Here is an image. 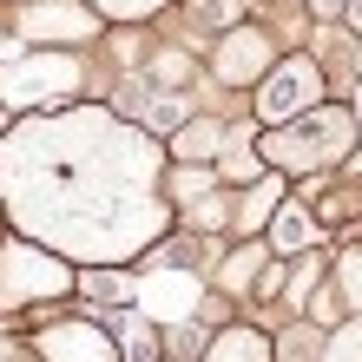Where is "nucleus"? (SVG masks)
Wrapping results in <instances>:
<instances>
[{
    "instance_id": "obj_23",
    "label": "nucleus",
    "mask_w": 362,
    "mask_h": 362,
    "mask_svg": "<svg viewBox=\"0 0 362 362\" xmlns=\"http://www.w3.org/2000/svg\"><path fill=\"white\" fill-rule=\"evenodd\" d=\"M303 7H316V13H343V0H303Z\"/></svg>"
},
{
    "instance_id": "obj_1",
    "label": "nucleus",
    "mask_w": 362,
    "mask_h": 362,
    "mask_svg": "<svg viewBox=\"0 0 362 362\" xmlns=\"http://www.w3.org/2000/svg\"><path fill=\"white\" fill-rule=\"evenodd\" d=\"M165 145L112 105H66L0 132V198L33 244L73 264H125L172 238Z\"/></svg>"
},
{
    "instance_id": "obj_7",
    "label": "nucleus",
    "mask_w": 362,
    "mask_h": 362,
    "mask_svg": "<svg viewBox=\"0 0 362 362\" xmlns=\"http://www.w3.org/2000/svg\"><path fill=\"white\" fill-rule=\"evenodd\" d=\"M270 59H276L270 27H250V20H238L230 33H218V53H211V79H218V86H257V79L270 73Z\"/></svg>"
},
{
    "instance_id": "obj_26",
    "label": "nucleus",
    "mask_w": 362,
    "mask_h": 362,
    "mask_svg": "<svg viewBox=\"0 0 362 362\" xmlns=\"http://www.w3.org/2000/svg\"><path fill=\"white\" fill-rule=\"evenodd\" d=\"M0 132H7V105H0Z\"/></svg>"
},
{
    "instance_id": "obj_21",
    "label": "nucleus",
    "mask_w": 362,
    "mask_h": 362,
    "mask_svg": "<svg viewBox=\"0 0 362 362\" xmlns=\"http://www.w3.org/2000/svg\"><path fill=\"white\" fill-rule=\"evenodd\" d=\"M316 362H362V316H343V323L323 336Z\"/></svg>"
},
{
    "instance_id": "obj_8",
    "label": "nucleus",
    "mask_w": 362,
    "mask_h": 362,
    "mask_svg": "<svg viewBox=\"0 0 362 362\" xmlns=\"http://www.w3.org/2000/svg\"><path fill=\"white\" fill-rule=\"evenodd\" d=\"M33 356L40 362H119V343L93 316H59V323H40Z\"/></svg>"
},
{
    "instance_id": "obj_16",
    "label": "nucleus",
    "mask_w": 362,
    "mask_h": 362,
    "mask_svg": "<svg viewBox=\"0 0 362 362\" xmlns=\"http://www.w3.org/2000/svg\"><path fill=\"white\" fill-rule=\"evenodd\" d=\"M276 198H284V172H264V178L244 185V198H238V230H244V238L276 211Z\"/></svg>"
},
{
    "instance_id": "obj_22",
    "label": "nucleus",
    "mask_w": 362,
    "mask_h": 362,
    "mask_svg": "<svg viewBox=\"0 0 362 362\" xmlns=\"http://www.w3.org/2000/svg\"><path fill=\"white\" fill-rule=\"evenodd\" d=\"M99 20H152L158 7H172V0H86Z\"/></svg>"
},
{
    "instance_id": "obj_3",
    "label": "nucleus",
    "mask_w": 362,
    "mask_h": 362,
    "mask_svg": "<svg viewBox=\"0 0 362 362\" xmlns=\"http://www.w3.org/2000/svg\"><path fill=\"white\" fill-rule=\"evenodd\" d=\"M86 86V59L66 47H33L0 59V105L13 112H47V105H73V93Z\"/></svg>"
},
{
    "instance_id": "obj_5",
    "label": "nucleus",
    "mask_w": 362,
    "mask_h": 362,
    "mask_svg": "<svg viewBox=\"0 0 362 362\" xmlns=\"http://www.w3.org/2000/svg\"><path fill=\"white\" fill-rule=\"evenodd\" d=\"M329 99V73L316 53H276L270 73L257 79V119L264 125H284L296 112H310V105Z\"/></svg>"
},
{
    "instance_id": "obj_4",
    "label": "nucleus",
    "mask_w": 362,
    "mask_h": 362,
    "mask_svg": "<svg viewBox=\"0 0 362 362\" xmlns=\"http://www.w3.org/2000/svg\"><path fill=\"white\" fill-rule=\"evenodd\" d=\"M59 296H73V264L59 250L33 238L0 244V310H33V303H59Z\"/></svg>"
},
{
    "instance_id": "obj_2",
    "label": "nucleus",
    "mask_w": 362,
    "mask_h": 362,
    "mask_svg": "<svg viewBox=\"0 0 362 362\" xmlns=\"http://www.w3.org/2000/svg\"><path fill=\"white\" fill-rule=\"evenodd\" d=\"M356 152V112L349 105H310V112H296L284 119L276 132L257 139V158H264V172H329V165H343Z\"/></svg>"
},
{
    "instance_id": "obj_17",
    "label": "nucleus",
    "mask_w": 362,
    "mask_h": 362,
    "mask_svg": "<svg viewBox=\"0 0 362 362\" xmlns=\"http://www.w3.org/2000/svg\"><path fill=\"white\" fill-rule=\"evenodd\" d=\"M264 264H270V250H264V244L230 250V257H224V270H218V296H244V290L264 276Z\"/></svg>"
},
{
    "instance_id": "obj_19",
    "label": "nucleus",
    "mask_w": 362,
    "mask_h": 362,
    "mask_svg": "<svg viewBox=\"0 0 362 362\" xmlns=\"http://www.w3.org/2000/svg\"><path fill=\"white\" fill-rule=\"evenodd\" d=\"M316 349H323V329L310 316H296L284 336H270V362H316Z\"/></svg>"
},
{
    "instance_id": "obj_9",
    "label": "nucleus",
    "mask_w": 362,
    "mask_h": 362,
    "mask_svg": "<svg viewBox=\"0 0 362 362\" xmlns=\"http://www.w3.org/2000/svg\"><path fill=\"white\" fill-rule=\"evenodd\" d=\"M270 257H310V250H323V224H316V211L303 204V198H276V211H270Z\"/></svg>"
},
{
    "instance_id": "obj_15",
    "label": "nucleus",
    "mask_w": 362,
    "mask_h": 362,
    "mask_svg": "<svg viewBox=\"0 0 362 362\" xmlns=\"http://www.w3.org/2000/svg\"><path fill=\"white\" fill-rule=\"evenodd\" d=\"M336 296H343V310L349 316H362V224L356 230H343V257H336Z\"/></svg>"
},
{
    "instance_id": "obj_24",
    "label": "nucleus",
    "mask_w": 362,
    "mask_h": 362,
    "mask_svg": "<svg viewBox=\"0 0 362 362\" xmlns=\"http://www.w3.org/2000/svg\"><path fill=\"white\" fill-rule=\"evenodd\" d=\"M343 13H349V20H356V27H362V0H343Z\"/></svg>"
},
{
    "instance_id": "obj_25",
    "label": "nucleus",
    "mask_w": 362,
    "mask_h": 362,
    "mask_svg": "<svg viewBox=\"0 0 362 362\" xmlns=\"http://www.w3.org/2000/svg\"><path fill=\"white\" fill-rule=\"evenodd\" d=\"M343 165H349V178H362V152H349V158H343Z\"/></svg>"
},
{
    "instance_id": "obj_13",
    "label": "nucleus",
    "mask_w": 362,
    "mask_h": 362,
    "mask_svg": "<svg viewBox=\"0 0 362 362\" xmlns=\"http://www.w3.org/2000/svg\"><path fill=\"white\" fill-rule=\"evenodd\" d=\"M230 132H238V125H224V119H198V112H191L178 132H172V145H165V152L191 165V158H211L218 145H230Z\"/></svg>"
},
{
    "instance_id": "obj_12",
    "label": "nucleus",
    "mask_w": 362,
    "mask_h": 362,
    "mask_svg": "<svg viewBox=\"0 0 362 362\" xmlns=\"http://www.w3.org/2000/svg\"><path fill=\"white\" fill-rule=\"evenodd\" d=\"M198 362H270V336L250 329V323H224L218 336H204Z\"/></svg>"
},
{
    "instance_id": "obj_6",
    "label": "nucleus",
    "mask_w": 362,
    "mask_h": 362,
    "mask_svg": "<svg viewBox=\"0 0 362 362\" xmlns=\"http://www.w3.org/2000/svg\"><path fill=\"white\" fill-rule=\"evenodd\" d=\"M13 33L27 47H93L105 27H99V13L86 0H27L13 13Z\"/></svg>"
},
{
    "instance_id": "obj_14",
    "label": "nucleus",
    "mask_w": 362,
    "mask_h": 362,
    "mask_svg": "<svg viewBox=\"0 0 362 362\" xmlns=\"http://www.w3.org/2000/svg\"><path fill=\"white\" fill-rule=\"evenodd\" d=\"M244 20V0H185V40H218Z\"/></svg>"
},
{
    "instance_id": "obj_18",
    "label": "nucleus",
    "mask_w": 362,
    "mask_h": 362,
    "mask_svg": "<svg viewBox=\"0 0 362 362\" xmlns=\"http://www.w3.org/2000/svg\"><path fill=\"white\" fill-rule=\"evenodd\" d=\"M119 362H165V336L152 316H125L119 323Z\"/></svg>"
},
{
    "instance_id": "obj_11",
    "label": "nucleus",
    "mask_w": 362,
    "mask_h": 362,
    "mask_svg": "<svg viewBox=\"0 0 362 362\" xmlns=\"http://www.w3.org/2000/svg\"><path fill=\"white\" fill-rule=\"evenodd\" d=\"M303 204L316 211V224H323V230H349L362 218V185L356 178H343V185H310Z\"/></svg>"
},
{
    "instance_id": "obj_20",
    "label": "nucleus",
    "mask_w": 362,
    "mask_h": 362,
    "mask_svg": "<svg viewBox=\"0 0 362 362\" xmlns=\"http://www.w3.org/2000/svg\"><path fill=\"white\" fill-rule=\"evenodd\" d=\"M218 178H224V185L264 178V158H257V145H250V125H238V132H230V152H224V165H218Z\"/></svg>"
},
{
    "instance_id": "obj_10",
    "label": "nucleus",
    "mask_w": 362,
    "mask_h": 362,
    "mask_svg": "<svg viewBox=\"0 0 362 362\" xmlns=\"http://www.w3.org/2000/svg\"><path fill=\"white\" fill-rule=\"evenodd\" d=\"M73 290L86 296L93 310H125V303H139V276L119 270V264H79V270H73Z\"/></svg>"
}]
</instances>
